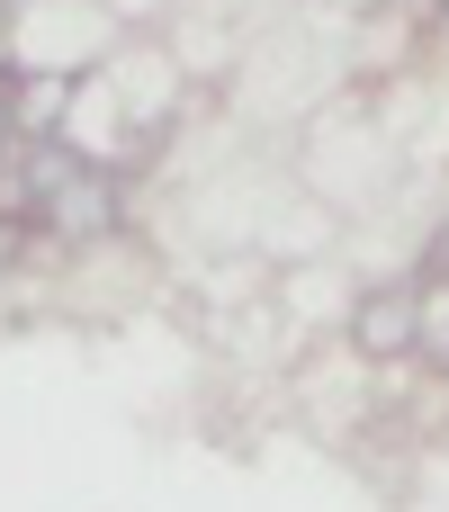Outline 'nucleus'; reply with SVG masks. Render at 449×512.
Listing matches in <instances>:
<instances>
[{"label": "nucleus", "mask_w": 449, "mask_h": 512, "mask_svg": "<svg viewBox=\"0 0 449 512\" xmlns=\"http://www.w3.org/2000/svg\"><path fill=\"white\" fill-rule=\"evenodd\" d=\"M423 333H432V297H423L414 279H378V288L360 297V315H351V351H360L369 369L414 360V351H423Z\"/></svg>", "instance_id": "f257e3e1"}, {"label": "nucleus", "mask_w": 449, "mask_h": 512, "mask_svg": "<svg viewBox=\"0 0 449 512\" xmlns=\"http://www.w3.org/2000/svg\"><path fill=\"white\" fill-rule=\"evenodd\" d=\"M423 351H432V360H441V369H449V288H441V297H432V333H423Z\"/></svg>", "instance_id": "f03ea898"}]
</instances>
